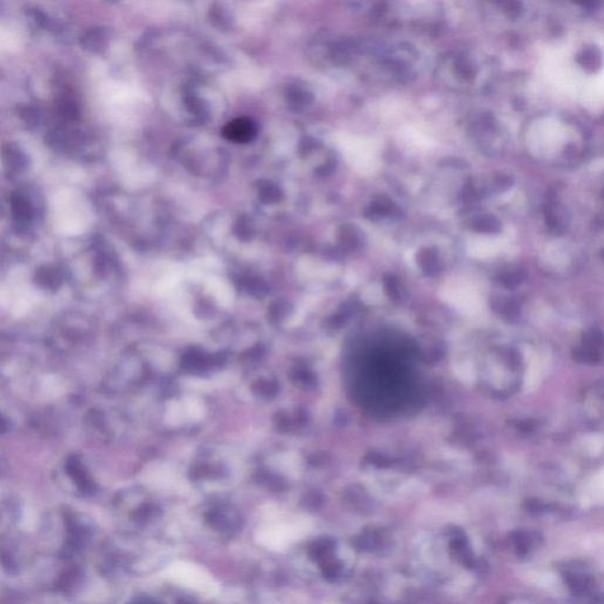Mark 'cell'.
Instances as JSON below:
<instances>
[{
	"mask_svg": "<svg viewBox=\"0 0 604 604\" xmlns=\"http://www.w3.org/2000/svg\"><path fill=\"white\" fill-rule=\"evenodd\" d=\"M310 526L312 524L307 519H280L259 528L255 538L263 548L282 551L294 542L305 537Z\"/></svg>",
	"mask_w": 604,
	"mask_h": 604,
	"instance_id": "obj_1",
	"label": "cell"
},
{
	"mask_svg": "<svg viewBox=\"0 0 604 604\" xmlns=\"http://www.w3.org/2000/svg\"><path fill=\"white\" fill-rule=\"evenodd\" d=\"M163 576L176 584L186 586L205 596H215L220 591L219 584L215 582L213 576L203 568L191 562L179 561L170 564L163 571Z\"/></svg>",
	"mask_w": 604,
	"mask_h": 604,
	"instance_id": "obj_2",
	"label": "cell"
},
{
	"mask_svg": "<svg viewBox=\"0 0 604 604\" xmlns=\"http://www.w3.org/2000/svg\"><path fill=\"white\" fill-rule=\"evenodd\" d=\"M222 134H224V137L227 138L228 141H231V142L247 143L255 137L256 125L249 118L241 117V118H236V120L229 122L224 128Z\"/></svg>",
	"mask_w": 604,
	"mask_h": 604,
	"instance_id": "obj_5",
	"label": "cell"
},
{
	"mask_svg": "<svg viewBox=\"0 0 604 604\" xmlns=\"http://www.w3.org/2000/svg\"><path fill=\"white\" fill-rule=\"evenodd\" d=\"M450 551L459 563L467 568H474L476 564L474 554L471 551L469 541L464 531L453 528L450 531Z\"/></svg>",
	"mask_w": 604,
	"mask_h": 604,
	"instance_id": "obj_4",
	"label": "cell"
},
{
	"mask_svg": "<svg viewBox=\"0 0 604 604\" xmlns=\"http://www.w3.org/2000/svg\"><path fill=\"white\" fill-rule=\"evenodd\" d=\"M419 262L425 272L434 273L438 268V259L432 249L423 250L419 254Z\"/></svg>",
	"mask_w": 604,
	"mask_h": 604,
	"instance_id": "obj_11",
	"label": "cell"
},
{
	"mask_svg": "<svg viewBox=\"0 0 604 604\" xmlns=\"http://www.w3.org/2000/svg\"><path fill=\"white\" fill-rule=\"evenodd\" d=\"M3 160L5 165L11 172H20L27 168V158L24 153L15 146H5L3 149Z\"/></svg>",
	"mask_w": 604,
	"mask_h": 604,
	"instance_id": "obj_6",
	"label": "cell"
},
{
	"mask_svg": "<svg viewBox=\"0 0 604 604\" xmlns=\"http://www.w3.org/2000/svg\"><path fill=\"white\" fill-rule=\"evenodd\" d=\"M526 511H529L530 514H541L542 511H544V504L537 500H529L526 502Z\"/></svg>",
	"mask_w": 604,
	"mask_h": 604,
	"instance_id": "obj_12",
	"label": "cell"
},
{
	"mask_svg": "<svg viewBox=\"0 0 604 604\" xmlns=\"http://www.w3.org/2000/svg\"><path fill=\"white\" fill-rule=\"evenodd\" d=\"M567 586L571 593L577 597L591 596L593 590V579L586 569L577 567H567L563 572Z\"/></svg>",
	"mask_w": 604,
	"mask_h": 604,
	"instance_id": "obj_3",
	"label": "cell"
},
{
	"mask_svg": "<svg viewBox=\"0 0 604 604\" xmlns=\"http://www.w3.org/2000/svg\"><path fill=\"white\" fill-rule=\"evenodd\" d=\"M12 212H13L15 219L19 221L30 220L31 215H32V210H31L29 202L19 195H15L12 198Z\"/></svg>",
	"mask_w": 604,
	"mask_h": 604,
	"instance_id": "obj_10",
	"label": "cell"
},
{
	"mask_svg": "<svg viewBox=\"0 0 604 604\" xmlns=\"http://www.w3.org/2000/svg\"><path fill=\"white\" fill-rule=\"evenodd\" d=\"M545 217L547 224L550 226L552 231L560 233L563 231L567 222V210L560 203H550L545 209Z\"/></svg>",
	"mask_w": 604,
	"mask_h": 604,
	"instance_id": "obj_7",
	"label": "cell"
},
{
	"mask_svg": "<svg viewBox=\"0 0 604 604\" xmlns=\"http://www.w3.org/2000/svg\"><path fill=\"white\" fill-rule=\"evenodd\" d=\"M511 542L515 549L516 555L519 557H524L529 554L533 548V538L531 533H526L524 530H516L511 533Z\"/></svg>",
	"mask_w": 604,
	"mask_h": 604,
	"instance_id": "obj_8",
	"label": "cell"
},
{
	"mask_svg": "<svg viewBox=\"0 0 604 604\" xmlns=\"http://www.w3.org/2000/svg\"><path fill=\"white\" fill-rule=\"evenodd\" d=\"M474 231L483 233H497L500 229V222L493 215H481L474 217L471 224Z\"/></svg>",
	"mask_w": 604,
	"mask_h": 604,
	"instance_id": "obj_9",
	"label": "cell"
}]
</instances>
